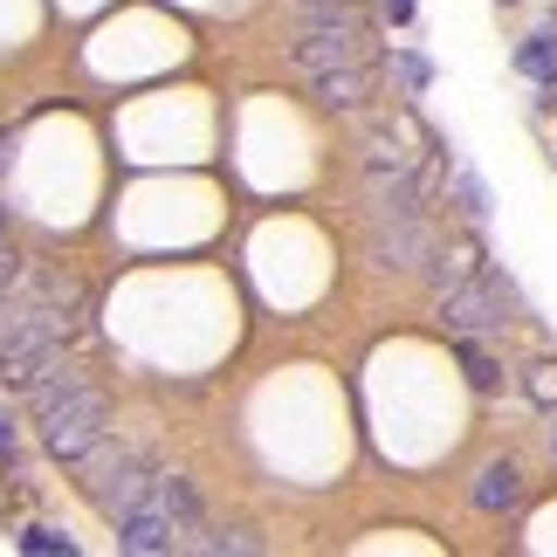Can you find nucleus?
Listing matches in <instances>:
<instances>
[{
  "label": "nucleus",
  "instance_id": "15",
  "mask_svg": "<svg viewBox=\"0 0 557 557\" xmlns=\"http://www.w3.org/2000/svg\"><path fill=\"white\" fill-rule=\"evenodd\" d=\"M455 193H461V213H468V221H482V213H488V186L468 173V165L455 173Z\"/></svg>",
  "mask_w": 557,
  "mask_h": 557
},
{
  "label": "nucleus",
  "instance_id": "1",
  "mask_svg": "<svg viewBox=\"0 0 557 557\" xmlns=\"http://www.w3.org/2000/svg\"><path fill=\"white\" fill-rule=\"evenodd\" d=\"M372 55V21L358 0H310L296 8V35H289V62L296 70H337V62H366Z\"/></svg>",
  "mask_w": 557,
  "mask_h": 557
},
{
  "label": "nucleus",
  "instance_id": "19",
  "mask_svg": "<svg viewBox=\"0 0 557 557\" xmlns=\"http://www.w3.org/2000/svg\"><path fill=\"white\" fill-rule=\"evenodd\" d=\"M379 14H385V21H393V28H406V21H413L420 8H413V0H379Z\"/></svg>",
  "mask_w": 557,
  "mask_h": 557
},
{
  "label": "nucleus",
  "instance_id": "22",
  "mask_svg": "<svg viewBox=\"0 0 557 557\" xmlns=\"http://www.w3.org/2000/svg\"><path fill=\"white\" fill-rule=\"evenodd\" d=\"M0 234H8V213H0Z\"/></svg>",
  "mask_w": 557,
  "mask_h": 557
},
{
  "label": "nucleus",
  "instance_id": "18",
  "mask_svg": "<svg viewBox=\"0 0 557 557\" xmlns=\"http://www.w3.org/2000/svg\"><path fill=\"white\" fill-rule=\"evenodd\" d=\"M14 447H21V426H14V413H8V406H0V455L14 461Z\"/></svg>",
  "mask_w": 557,
  "mask_h": 557
},
{
  "label": "nucleus",
  "instance_id": "16",
  "mask_svg": "<svg viewBox=\"0 0 557 557\" xmlns=\"http://www.w3.org/2000/svg\"><path fill=\"white\" fill-rule=\"evenodd\" d=\"M393 70H399V83H406V90H426V83H434V62H426V55H413V49H399V55H393Z\"/></svg>",
  "mask_w": 557,
  "mask_h": 557
},
{
  "label": "nucleus",
  "instance_id": "23",
  "mask_svg": "<svg viewBox=\"0 0 557 557\" xmlns=\"http://www.w3.org/2000/svg\"><path fill=\"white\" fill-rule=\"evenodd\" d=\"M296 8H310V0H296Z\"/></svg>",
  "mask_w": 557,
  "mask_h": 557
},
{
  "label": "nucleus",
  "instance_id": "20",
  "mask_svg": "<svg viewBox=\"0 0 557 557\" xmlns=\"http://www.w3.org/2000/svg\"><path fill=\"white\" fill-rule=\"evenodd\" d=\"M550 455H557V420H550Z\"/></svg>",
  "mask_w": 557,
  "mask_h": 557
},
{
  "label": "nucleus",
  "instance_id": "8",
  "mask_svg": "<svg viewBox=\"0 0 557 557\" xmlns=\"http://www.w3.org/2000/svg\"><path fill=\"white\" fill-rule=\"evenodd\" d=\"M152 509H159V517L180 530V544H186V550H193V537H200V530H207L200 488H193L186 475H152Z\"/></svg>",
  "mask_w": 557,
  "mask_h": 557
},
{
  "label": "nucleus",
  "instance_id": "13",
  "mask_svg": "<svg viewBox=\"0 0 557 557\" xmlns=\"http://www.w3.org/2000/svg\"><path fill=\"white\" fill-rule=\"evenodd\" d=\"M21 550L28 557H76V537H62V530H49V523H28L21 530Z\"/></svg>",
  "mask_w": 557,
  "mask_h": 557
},
{
  "label": "nucleus",
  "instance_id": "9",
  "mask_svg": "<svg viewBox=\"0 0 557 557\" xmlns=\"http://www.w3.org/2000/svg\"><path fill=\"white\" fill-rule=\"evenodd\" d=\"M310 97L324 103V111H366V97H372V70L366 62H337V70H310Z\"/></svg>",
  "mask_w": 557,
  "mask_h": 557
},
{
  "label": "nucleus",
  "instance_id": "6",
  "mask_svg": "<svg viewBox=\"0 0 557 557\" xmlns=\"http://www.w3.org/2000/svg\"><path fill=\"white\" fill-rule=\"evenodd\" d=\"M434 248H441V234H434V221H426V207H413V213H372V262L379 269L420 275L426 262H434Z\"/></svg>",
  "mask_w": 557,
  "mask_h": 557
},
{
  "label": "nucleus",
  "instance_id": "17",
  "mask_svg": "<svg viewBox=\"0 0 557 557\" xmlns=\"http://www.w3.org/2000/svg\"><path fill=\"white\" fill-rule=\"evenodd\" d=\"M530 399H537V406L557 399V366H530Z\"/></svg>",
  "mask_w": 557,
  "mask_h": 557
},
{
  "label": "nucleus",
  "instance_id": "14",
  "mask_svg": "<svg viewBox=\"0 0 557 557\" xmlns=\"http://www.w3.org/2000/svg\"><path fill=\"white\" fill-rule=\"evenodd\" d=\"M461 372L475 379L482 393H496V385H503V372H496V358H488V351H475V337H461Z\"/></svg>",
  "mask_w": 557,
  "mask_h": 557
},
{
  "label": "nucleus",
  "instance_id": "2",
  "mask_svg": "<svg viewBox=\"0 0 557 557\" xmlns=\"http://www.w3.org/2000/svg\"><path fill=\"white\" fill-rule=\"evenodd\" d=\"M35 426H41V447H49L55 461L76 468L117 420H111V399H103L97 385L83 379V385H70V393H55L49 406H35Z\"/></svg>",
  "mask_w": 557,
  "mask_h": 557
},
{
  "label": "nucleus",
  "instance_id": "5",
  "mask_svg": "<svg viewBox=\"0 0 557 557\" xmlns=\"http://www.w3.org/2000/svg\"><path fill=\"white\" fill-rule=\"evenodd\" d=\"M413 207H426L413 152H406L393 132L366 138V213H413Z\"/></svg>",
  "mask_w": 557,
  "mask_h": 557
},
{
  "label": "nucleus",
  "instance_id": "7",
  "mask_svg": "<svg viewBox=\"0 0 557 557\" xmlns=\"http://www.w3.org/2000/svg\"><path fill=\"white\" fill-rule=\"evenodd\" d=\"M117 550H132V557H165V550H186V544H180V530L152 509V496H145L138 509H124V517H117Z\"/></svg>",
  "mask_w": 557,
  "mask_h": 557
},
{
  "label": "nucleus",
  "instance_id": "3",
  "mask_svg": "<svg viewBox=\"0 0 557 557\" xmlns=\"http://www.w3.org/2000/svg\"><path fill=\"white\" fill-rule=\"evenodd\" d=\"M434 304H441V324L455 331V337H503L509 331V304H517V289H509V275L496 269H475V275H455V283H441L434 289Z\"/></svg>",
  "mask_w": 557,
  "mask_h": 557
},
{
  "label": "nucleus",
  "instance_id": "4",
  "mask_svg": "<svg viewBox=\"0 0 557 557\" xmlns=\"http://www.w3.org/2000/svg\"><path fill=\"white\" fill-rule=\"evenodd\" d=\"M76 468H83V482H90V503H97L111 523L124 517V509H138L145 496H152V475H159L152 455H145V447H124L117 434H103Z\"/></svg>",
  "mask_w": 557,
  "mask_h": 557
},
{
  "label": "nucleus",
  "instance_id": "12",
  "mask_svg": "<svg viewBox=\"0 0 557 557\" xmlns=\"http://www.w3.org/2000/svg\"><path fill=\"white\" fill-rule=\"evenodd\" d=\"M193 550H207V557H262L269 544L255 537V530H213V537H193Z\"/></svg>",
  "mask_w": 557,
  "mask_h": 557
},
{
  "label": "nucleus",
  "instance_id": "10",
  "mask_svg": "<svg viewBox=\"0 0 557 557\" xmlns=\"http://www.w3.org/2000/svg\"><path fill=\"white\" fill-rule=\"evenodd\" d=\"M517 503H523V475H517V461H488L482 475H475V509H482V517H509Z\"/></svg>",
  "mask_w": 557,
  "mask_h": 557
},
{
  "label": "nucleus",
  "instance_id": "21",
  "mask_svg": "<svg viewBox=\"0 0 557 557\" xmlns=\"http://www.w3.org/2000/svg\"><path fill=\"white\" fill-rule=\"evenodd\" d=\"M496 8H517V0H496Z\"/></svg>",
  "mask_w": 557,
  "mask_h": 557
},
{
  "label": "nucleus",
  "instance_id": "11",
  "mask_svg": "<svg viewBox=\"0 0 557 557\" xmlns=\"http://www.w3.org/2000/svg\"><path fill=\"white\" fill-rule=\"evenodd\" d=\"M517 70H523V76H537L544 90H557V14H550V28H544V35H530L523 49H517Z\"/></svg>",
  "mask_w": 557,
  "mask_h": 557
}]
</instances>
